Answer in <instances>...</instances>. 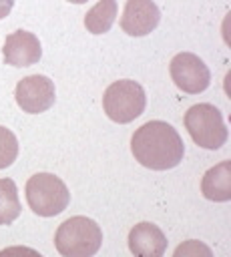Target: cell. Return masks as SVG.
Returning a JSON list of instances; mask_svg holds the SVG:
<instances>
[{
    "instance_id": "1",
    "label": "cell",
    "mask_w": 231,
    "mask_h": 257,
    "mask_svg": "<svg viewBox=\"0 0 231 257\" xmlns=\"http://www.w3.org/2000/svg\"><path fill=\"white\" fill-rule=\"evenodd\" d=\"M135 161L151 171H167L183 161L185 145L179 133L165 120H149L131 139Z\"/></svg>"
},
{
    "instance_id": "2",
    "label": "cell",
    "mask_w": 231,
    "mask_h": 257,
    "mask_svg": "<svg viewBox=\"0 0 231 257\" xmlns=\"http://www.w3.org/2000/svg\"><path fill=\"white\" fill-rule=\"evenodd\" d=\"M102 245L100 227L82 215L70 217L58 225L54 247L62 257H92Z\"/></svg>"
},
{
    "instance_id": "3",
    "label": "cell",
    "mask_w": 231,
    "mask_h": 257,
    "mask_svg": "<svg viewBox=\"0 0 231 257\" xmlns=\"http://www.w3.org/2000/svg\"><path fill=\"white\" fill-rule=\"evenodd\" d=\"M28 207L40 217H54L68 207L70 193L62 179L52 173H36L26 183Z\"/></svg>"
},
{
    "instance_id": "4",
    "label": "cell",
    "mask_w": 231,
    "mask_h": 257,
    "mask_svg": "<svg viewBox=\"0 0 231 257\" xmlns=\"http://www.w3.org/2000/svg\"><path fill=\"white\" fill-rule=\"evenodd\" d=\"M147 104L145 90L135 80H114L102 94V108L106 116L119 124H127L143 114Z\"/></svg>"
},
{
    "instance_id": "5",
    "label": "cell",
    "mask_w": 231,
    "mask_h": 257,
    "mask_svg": "<svg viewBox=\"0 0 231 257\" xmlns=\"http://www.w3.org/2000/svg\"><path fill=\"white\" fill-rule=\"evenodd\" d=\"M185 128L199 147L209 151L223 147L227 141V128L221 110L209 102L193 104L185 112Z\"/></svg>"
},
{
    "instance_id": "6",
    "label": "cell",
    "mask_w": 231,
    "mask_h": 257,
    "mask_svg": "<svg viewBox=\"0 0 231 257\" xmlns=\"http://www.w3.org/2000/svg\"><path fill=\"white\" fill-rule=\"evenodd\" d=\"M171 78L187 94H199L207 90L211 82V72L207 64L193 52H179L171 60Z\"/></svg>"
},
{
    "instance_id": "7",
    "label": "cell",
    "mask_w": 231,
    "mask_h": 257,
    "mask_svg": "<svg viewBox=\"0 0 231 257\" xmlns=\"http://www.w3.org/2000/svg\"><path fill=\"white\" fill-rule=\"evenodd\" d=\"M14 96L18 106L24 112H30V114L44 112L54 104V98H56L54 82L44 74L24 76L22 80H18Z\"/></svg>"
},
{
    "instance_id": "8",
    "label": "cell",
    "mask_w": 231,
    "mask_h": 257,
    "mask_svg": "<svg viewBox=\"0 0 231 257\" xmlns=\"http://www.w3.org/2000/svg\"><path fill=\"white\" fill-rule=\"evenodd\" d=\"M161 20V12L153 0H127L121 16V28L129 36L151 34Z\"/></svg>"
},
{
    "instance_id": "9",
    "label": "cell",
    "mask_w": 231,
    "mask_h": 257,
    "mask_svg": "<svg viewBox=\"0 0 231 257\" xmlns=\"http://www.w3.org/2000/svg\"><path fill=\"white\" fill-rule=\"evenodd\" d=\"M4 62L10 66H30L36 64L42 56L40 40L28 30H16L6 36L2 48Z\"/></svg>"
},
{
    "instance_id": "10",
    "label": "cell",
    "mask_w": 231,
    "mask_h": 257,
    "mask_svg": "<svg viewBox=\"0 0 231 257\" xmlns=\"http://www.w3.org/2000/svg\"><path fill=\"white\" fill-rule=\"evenodd\" d=\"M167 245L165 233L155 223L143 221L129 231V249L135 257H163Z\"/></svg>"
},
{
    "instance_id": "11",
    "label": "cell",
    "mask_w": 231,
    "mask_h": 257,
    "mask_svg": "<svg viewBox=\"0 0 231 257\" xmlns=\"http://www.w3.org/2000/svg\"><path fill=\"white\" fill-rule=\"evenodd\" d=\"M201 193L205 199L215 203H225L231 199V163L221 161L211 167L201 181Z\"/></svg>"
},
{
    "instance_id": "12",
    "label": "cell",
    "mask_w": 231,
    "mask_h": 257,
    "mask_svg": "<svg viewBox=\"0 0 231 257\" xmlns=\"http://www.w3.org/2000/svg\"><path fill=\"white\" fill-rule=\"evenodd\" d=\"M117 0H98L86 14H84V26L90 34H104L110 30L114 18H117Z\"/></svg>"
},
{
    "instance_id": "13",
    "label": "cell",
    "mask_w": 231,
    "mask_h": 257,
    "mask_svg": "<svg viewBox=\"0 0 231 257\" xmlns=\"http://www.w3.org/2000/svg\"><path fill=\"white\" fill-rule=\"evenodd\" d=\"M22 207L18 199V189L12 179H0V225H10L18 219Z\"/></svg>"
},
{
    "instance_id": "14",
    "label": "cell",
    "mask_w": 231,
    "mask_h": 257,
    "mask_svg": "<svg viewBox=\"0 0 231 257\" xmlns=\"http://www.w3.org/2000/svg\"><path fill=\"white\" fill-rule=\"evenodd\" d=\"M18 157V141L12 131L0 126V169L10 167Z\"/></svg>"
},
{
    "instance_id": "15",
    "label": "cell",
    "mask_w": 231,
    "mask_h": 257,
    "mask_svg": "<svg viewBox=\"0 0 231 257\" xmlns=\"http://www.w3.org/2000/svg\"><path fill=\"white\" fill-rule=\"evenodd\" d=\"M173 257H213V251L209 249V245H205L203 241H197V239H189V241H183Z\"/></svg>"
},
{
    "instance_id": "16",
    "label": "cell",
    "mask_w": 231,
    "mask_h": 257,
    "mask_svg": "<svg viewBox=\"0 0 231 257\" xmlns=\"http://www.w3.org/2000/svg\"><path fill=\"white\" fill-rule=\"evenodd\" d=\"M0 257H42L36 249L24 247V245H12L0 251Z\"/></svg>"
},
{
    "instance_id": "17",
    "label": "cell",
    "mask_w": 231,
    "mask_h": 257,
    "mask_svg": "<svg viewBox=\"0 0 231 257\" xmlns=\"http://www.w3.org/2000/svg\"><path fill=\"white\" fill-rule=\"evenodd\" d=\"M12 6H14V0H0V20L10 14Z\"/></svg>"
},
{
    "instance_id": "18",
    "label": "cell",
    "mask_w": 231,
    "mask_h": 257,
    "mask_svg": "<svg viewBox=\"0 0 231 257\" xmlns=\"http://www.w3.org/2000/svg\"><path fill=\"white\" fill-rule=\"evenodd\" d=\"M68 2H72V4H82V2H86V0H68Z\"/></svg>"
}]
</instances>
